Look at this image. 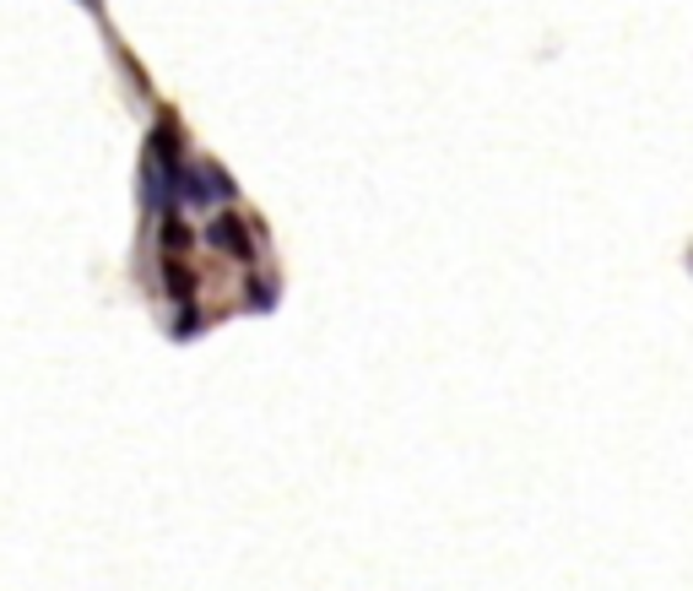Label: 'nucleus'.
Returning <instances> with one entry per match:
<instances>
[{"label":"nucleus","instance_id":"f257e3e1","mask_svg":"<svg viewBox=\"0 0 693 591\" xmlns=\"http://www.w3.org/2000/svg\"><path fill=\"white\" fill-rule=\"evenodd\" d=\"M206 239H212L217 250H228V256H239V261L250 256V234H245V223H239V217H217Z\"/></svg>","mask_w":693,"mask_h":591},{"label":"nucleus","instance_id":"f03ea898","mask_svg":"<svg viewBox=\"0 0 693 591\" xmlns=\"http://www.w3.org/2000/svg\"><path fill=\"white\" fill-rule=\"evenodd\" d=\"M190 180H195V185H190V196H195V201H217V196H228V191H234L217 169H195Z\"/></svg>","mask_w":693,"mask_h":591},{"label":"nucleus","instance_id":"7ed1b4c3","mask_svg":"<svg viewBox=\"0 0 693 591\" xmlns=\"http://www.w3.org/2000/svg\"><path fill=\"white\" fill-rule=\"evenodd\" d=\"M190 266H180V261H169V293H180V299H190Z\"/></svg>","mask_w":693,"mask_h":591},{"label":"nucleus","instance_id":"20e7f679","mask_svg":"<svg viewBox=\"0 0 693 591\" xmlns=\"http://www.w3.org/2000/svg\"><path fill=\"white\" fill-rule=\"evenodd\" d=\"M185 223H180V217H169V228H163V245H169V250H185Z\"/></svg>","mask_w":693,"mask_h":591}]
</instances>
